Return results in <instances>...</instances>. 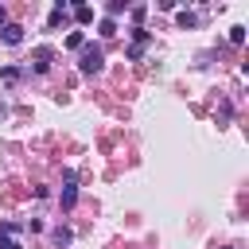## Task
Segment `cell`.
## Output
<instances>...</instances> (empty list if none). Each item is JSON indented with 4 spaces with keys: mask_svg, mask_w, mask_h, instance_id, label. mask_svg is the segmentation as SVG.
<instances>
[{
    "mask_svg": "<svg viewBox=\"0 0 249 249\" xmlns=\"http://www.w3.org/2000/svg\"><path fill=\"white\" fill-rule=\"evenodd\" d=\"M78 66H82V74H97V70L105 66V51H101V47H93V43H86V47H82V62H78Z\"/></svg>",
    "mask_w": 249,
    "mask_h": 249,
    "instance_id": "6da1fadb",
    "label": "cell"
},
{
    "mask_svg": "<svg viewBox=\"0 0 249 249\" xmlns=\"http://www.w3.org/2000/svg\"><path fill=\"white\" fill-rule=\"evenodd\" d=\"M51 54H54L51 47H35V54H31V58H35V62H31L35 74H47V70H51Z\"/></svg>",
    "mask_w": 249,
    "mask_h": 249,
    "instance_id": "7a4b0ae2",
    "label": "cell"
},
{
    "mask_svg": "<svg viewBox=\"0 0 249 249\" xmlns=\"http://www.w3.org/2000/svg\"><path fill=\"white\" fill-rule=\"evenodd\" d=\"M62 183H66V187H62V206L70 210V206H74V198H78V187H74V171H62Z\"/></svg>",
    "mask_w": 249,
    "mask_h": 249,
    "instance_id": "3957f363",
    "label": "cell"
},
{
    "mask_svg": "<svg viewBox=\"0 0 249 249\" xmlns=\"http://www.w3.org/2000/svg\"><path fill=\"white\" fill-rule=\"evenodd\" d=\"M62 23H66V4H54L51 16H47V27L54 31V27H62Z\"/></svg>",
    "mask_w": 249,
    "mask_h": 249,
    "instance_id": "277c9868",
    "label": "cell"
},
{
    "mask_svg": "<svg viewBox=\"0 0 249 249\" xmlns=\"http://www.w3.org/2000/svg\"><path fill=\"white\" fill-rule=\"evenodd\" d=\"M0 39H4V43H8V47H16V43H23V27H19V23H8V27H4V35H0Z\"/></svg>",
    "mask_w": 249,
    "mask_h": 249,
    "instance_id": "5b68a950",
    "label": "cell"
},
{
    "mask_svg": "<svg viewBox=\"0 0 249 249\" xmlns=\"http://www.w3.org/2000/svg\"><path fill=\"white\" fill-rule=\"evenodd\" d=\"M74 19H78V23H89V19H93V8H89V4H74Z\"/></svg>",
    "mask_w": 249,
    "mask_h": 249,
    "instance_id": "8992f818",
    "label": "cell"
},
{
    "mask_svg": "<svg viewBox=\"0 0 249 249\" xmlns=\"http://www.w3.org/2000/svg\"><path fill=\"white\" fill-rule=\"evenodd\" d=\"M66 47H70V51H82V47H86V35H82V31H70V35H66Z\"/></svg>",
    "mask_w": 249,
    "mask_h": 249,
    "instance_id": "52a82bcc",
    "label": "cell"
},
{
    "mask_svg": "<svg viewBox=\"0 0 249 249\" xmlns=\"http://www.w3.org/2000/svg\"><path fill=\"white\" fill-rule=\"evenodd\" d=\"M152 39V31H144V27H132V47H144Z\"/></svg>",
    "mask_w": 249,
    "mask_h": 249,
    "instance_id": "ba28073f",
    "label": "cell"
},
{
    "mask_svg": "<svg viewBox=\"0 0 249 249\" xmlns=\"http://www.w3.org/2000/svg\"><path fill=\"white\" fill-rule=\"evenodd\" d=\"M51 237H54V245H70V237H74V233H70L66 226H58V230H54Z\"/></svg>",
    "mask_w": 249,
    "mask_h": 249,
    "instance_id": "9c48e42d",
    "label": "cell"
},
{
    "mask_svg": "<svg viewBox=\"0 0 249 249\" xmlns=\"http://www.w3.org/2000/svg\"><path fill=\"white\" fill-rule=\"evenodd\" d=\"M124 8H128V4H124V0H109V4H105V12H109V19H113V16H121V12H124Z\"/></svg>",
    "mask_w": 249,
    "mask_h": 249,
    "instance_id": "30bf717a",
    "label": "cell"
},
{
    "mask_svg": "<svg viewBox=\"0 0 249 249\" xmlns=\"http://www.w3.org/2000/svg\"><path fill=\"white\" fill-rule=\"evenodd\" d=\"M175 19H179V27H195V23H198V16H195V12H179Z\"/></svg>",
    "mask_w": 249,
    "mask_h": 249,
    "instance_id": "8fae6325",
    "label": "cell"
},
{
    "mask_svg": "<svg viewBox=\"0 0 249 249\" xmlns=\"http://www.w3.org/2000/svg\"><path fill=\"white\" fill-rule=\"evenodd\" d=\"M97 31H101L105 39H113V35H117V23H113V19H101V23H97Z\"/></svg>",
    "mask_w": 249,
    "mask_h": 249,
    "instance_id": "7c38bea8",
    "label": "cell"
},
{
    "mask_svg": "<svg viewBox=\"0 0 249 249\" xmlns=\"http://www.w3.org/2000/svg\"><path fill=\"white\" fill-rule=\"evenodd\" d=\"M230 43H245V27H241V23L230 27Z\"/></svg>",
    "mask_w": 249,
    "mask_h": 249,
    "instance_id": "4fadbf2b",
    "label": "cell"
},
{
    "mask_svg": "<svg viewBox=\"0 0 249 249\" xmlns=\"http://www.w3.org/2000/svg\"><path fill=\"white\" fill-rule=\"evenodd\" d=\"M0 78H4V82H16V78H19V70H16V66H4V70H0Z\"/></svg>",
    "mask_w": 249,
    "mask_h": 249,
    "instance_id": "5bb4252c",
    "label": "cell"
},
{
    "mask_svg": "<svg viewBox=\"0 0 249 249\" xmlns=\"http://www.w3.org/2000/svg\"><path fill=\"white\" fill-rule=\"evenodd\" d=\"M16 230H19V226H12V222H4V226H0V237H12Z\"/></svg>",
    "mask_w": 249,
    "mask_h": 249,
    "instance_id": "9a60e30c",
    "label": "cell"
},
{
    "mask_svg": "<svg viewBox=\"0 0 249 249\" xmlns=\"http://www.w3.org/2000/svg\"><path fill=\"white\" fill-rule=\"evenodd\" d=\"M0 249H19V241H12V237H0Z\"/></svg>",
    "mask_w": 249,
    "mask_h": 249,
    "instance_id": "2e32d148",
    "label": "cell"
},
{
    "mask_svg": "<svg viewBox=\"0 0 249 249\" xmlns=\"http://www.w3.org/2000/svg\"><path fill=\"white\" fill-rule=\"evenodd\" d=\"M0 27H8V12L4 8H0Z\"/></svg>",
    "mask_w": 249,
    "mask_h": 249,
    "instance_id": "e0dca14e",
    "label": "cell"
}]
</instances>
